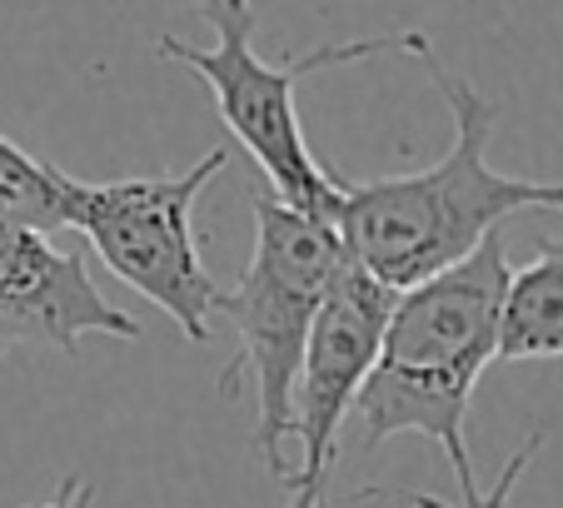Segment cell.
Here are the masks:
<instances>
[{
	"instance_id": "obj_1",
	"label": "cell",
	"mask_w": 563,
	"mask_h": 508,
	"mask_svg": "<svg viewBox=\"0 0 563 508\" xmlns=\"http://www.w3.org/2000/svg\"><path fill=\"white\" fill-rule=\"evenodd\" d=\"M439 85L454 145L444 159L415 175L389 180H344L340 175V240L354 265H364L394 295L464 265L478 244L499 234L504 220L523 210H563V180H523L489 165V135L499 125V106L484 90L454 75L434 55V45L415 55Z\"/></svg>"
},
{
	"instance_id": "obj_2",
	"label": "cell",
	"mask_w": 563,
	"mask_h": 508,
	"mask_svg": "<svg viewBox=\"0 0 563 508\" xmlns=\"http://www.w3.org/2000/svg\"><path fill=\"white\" fill-rule=\"evenodd\" d=\"M509 269L504 234H489L464 265L394 295L379 360L354 399L364 449H384L394 434H424L444 449L459 498L478 494L464 419L474 384L499 360Z\"/></svg>"
},
{
	"instance_id": "obj_3",
	"label": "cell",
	"mask_w": 563,
	"mask_h": 508,
	"mask_svg": "<svg viewBox=\"0 0 563 508\" xmlns=\"http://www.w3.org/2000/svg\"><path fill=\"white\" fill-rule=\"evenodd\" d=\"M200 21L214 25V45H190L180 35H159L155 51L210 85L224 130L250 150V159L269 180L275 200L340 230V205H344L340 175L309 150L295 90L309 75L334 70V65L374 60V55H419L429 45V35L424 31L360 35V41H330L305 55L265 60L255 51V5L250 0H200Z\"/></svg>"
},
{
	"instance_id": "obj_4",
	"label": "cell",
	"mask_w": 563,
	"mask_h": 508,
	"mask_svg": "<svg viewBox=\"0 0 563 508\" xmlns=\"http://www.w3.org/2000/svg\"><path fill=\"white\" fill-rule=\"evenodd\" d=\"M344 250L340 230L324 220L289 210L269 190L255 195V250L240 275V285L224 289L220 314L234 319L240 354L220 374V394H234L240 374L255 379V429L250 449L260 464L285 484V444H289V404H295L299 360H305L314 314L340 279Z\"/></svg>"
},
{
	"instance_id": "obj_5",
	"label": "cell",
	"mask_w": 563,
	"mask_h": 508,
	"mask_svg": "<svg viewBox=\"0 0 563 508\" xmlns=\"http://www.w3.org/2000/svg\"><path fill=\"white\" fill-rule=\"evenodd\" d=\"M230 165V150H210L185 175H125V180H75L65 175V224L90 240L115 279L180 324L190 344L210 339L224 285L205 269L195 200Z\"/></svg>"
},
{
	"instance_id": "obj_6",
	"label": "cell",
	"mask_w": 563,
	"mask_h": 508,
	"mask_svg": "<svg viewBox=\"0 0 563 508\" xmlns=\"http://www.w3.org/2000/svg\"><path fill=\"white\" fill-rule=\"evenodd\" d=\"M389 309L394 289L379 285L364 265L344 259L340 279L330 285L314 314V329H309L295 404H289V439L299 449V464L285 478L289 508H314L324 498V484L334 474V444H340L344 419L354 413V399L379 360Z\"/></svg>"
},
{
	"instance_id": "obj_7",
	"label": "cell",
	"mask_w": 563,
	"mask_h": 508,
	"mask_svg": "<svg viewBox=\"0 0 563 508\" xmlns=\"http://www.w3.org/2000/svg\"><path fill=\"white\" fill-rule=\"evenodd\" d=\"M86 334L140 339L145 329L100 295L80 250H55L41 230L0 220V360L21 344L75 354Z\"/></svg>"
},
{
	"instance_id": "obj_8",
	"label": "cell",
	"mask_w": 563,
	"mask_h": 508,
	"mask_svg": "<svg viewBox=\"0 0 563 508\" xmlns=\"http://www.w3.org/2000/svg\"><path fill=\"white\" fill-rule=\"evenodd\" d=\"M504 364L563 360V240H539L519 269H509V295L499 319Z\"/></svg>"
},
{
	"instance_id": "obj_9",
	"label": "cell",
	"mask_w": 563,
	"mask_h": 508,
	"mask_svg": "<svg viewBox=\"0 0 563 508\" xmlns=\"http://www.w3.org/2000/svg\"><path fill=\"white\" fill-rule=\"evenodd\" d=\"M0 220H15L25 230H65V169L51 159H35L0 130Z\"/></svg>"
},
{
	"instance_id": "obj_10",
	"label": "cell",
	"mask_w": 563,
	"mask_h": 508,
	"mask_svg": "<svg viewBox=\"0 0 563 508\" xmlns=\"http://www.w3.org/2000/svg\"><path fill=\"white\" fill-rule=\"evenodd\" d=\"M539 449H543V429H533V434L523 439L509 459H504L499 478H494L489 488H478L474 498H464V504H444V498H434V494H405V498H409V508H509L514 488H519V478L529 474V464H533V454H539Z\"/></svg>"
},
{
	"instance_id": "obj_11",
	"label": "cell",
	"mask_w": 563,
	"mask_h": 508,
	"mask_svg": "<svg viewBox=\"0 0 563 508\" xmlns=\"http://www.w3.org/2000/svg\"><path fill=\"white\" fill-rule=\"evenodd\" d=\"M90 504H96V484L90 478H65L45 504H31V508H90Z\"/></svg>"
},
{
	"instance_id": "obj_12",
	"label": "cell",
	"mask_w": 563,
	"mask_h": 508,
	"mask_svg": "<svg viewBox=\"0 0 563 508\" xmlns=\"http://www.w3.org/2000/svg\"><path fill=\"white\" fill-rule=\"evenodd\" d=\"M314 508H330V504H324V498H319V504H314Z\"/></svg>"
}]
</instances>
